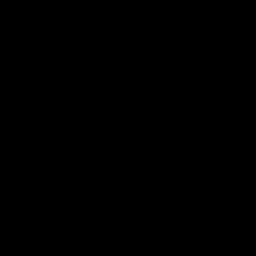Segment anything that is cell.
Listing matches in <instances>:
<instances>
[]
</instances>
